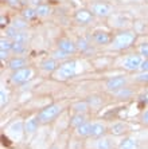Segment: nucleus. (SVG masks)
<instances>
[{
  "instance_id": "72a5a7b5",
  "label": "nucleus",
  "mask_w": 148,
  "mask_h": 149,
  "mask_svg": "<svg viewBox=\"0 0 148 149\" xmlns=\"http://www.w3.org/2000/svg\"><path fill=\"white\" fill-rule=\"evenodd\" d=\"M139 120H140V122H141L143 125L148 126V108L144 109V110L140 113V117H139Z\"/></svg>"
},
{
  "instance_id": "2f4dec72",
  "label": "nucleus",
  "mask_w": 148,
  "mask_h": 149,
  "mask_svg": "<svg viewBox=\"0 0 148 149\" xmlns=\"http://www.w3.org/2000/svg\"><path fill=\"white\" fill-rule=\"evenodd\" d=\"M137 54H140L143 58H148V43H141V45H139Z\"/></svg>"
},
{
  "instance_id": "f704fd0d",
  "label": "nucleus",
  "mask_w": 148,
  "mask_h": 149,
  "mask_svg": "<svg viewBox=\"0 0 148 149\" xmlns=\"http://www.w3.org/2000/svg\"><path fill=\"white\" fill-rule=\"evenodd\" d=\"M10 52L11 51H6V50H0V59L1 62H6V61H10Z\"/></svg>"
},
{
  "instance_id": "20e7f679",
  "label": "nucleus",
  "mask_w": 148,
  "mask_h": 149,
  "mask_svg": "<svg viewBox=\"0 0 148 149\" xmlns=\"http://www.w3.org/2000/svg\"><path fill=\"white\" fill-rule=\"evenodd\" d=\"M85 149H116V145L109 136L105 134L101 137H90L85 144Z\"/></svg>"
},
{
  "instance_id": "9d476101",
  "label": "nucleus",
  "mask_w": 148,
  "mask_h": 149,
  "mask_svg": "<svg viewBox=\"0 0 148 149\" xmlns=\"http://www.w3.org/2000/svg\"><path fill=\"white\" fill-rule=\"evenodd\" d=\"M57 49L61 50V51L69 54V55H73L76 54L78 50H77V45L76 42H73L72 39L69 38H61L57 40Z\"/></svg>"
},
{
  "instance_id": "c9c22d12",
  "label": "nucleus",
  "mask_w": 148,
  "mask_h": 149,
  "mask_svg": "<svg viewBox=\"0 0 148 149\" xmlns=\"http://www.w3.org/2000/svg\"><path fill=\"white\" fill-rule=\"evenodd\" d=\"M139 71H148V58L143 59V63H141L140 70H139Z\"/></svg>"
},
{
  "instance_id": "9b49d317",
  "label": "nucleus",
  "mask_w": 148,
  "mask_h": 149,
  "mask_svg": "<svg viewBox=\"0 0 148 149\" xmlns=\"http://www.w3.org/2000/svg\"><path fill=\"white\" fill-rule=\"evenodd\" d=\"M112 39L113 36H110L109 32L102 31V30H98V31H94L92 35V40H93L94 45L97 46H108L112 43Z\"/></svg>"
},
{
  "instance_id": "7c9ffc66",
  "label": "nucleus",
  "mask_w": 148,
  "mask_h": 149,
  "mask_svg": "<svg viewBox=\"0 0 148 149\" xmlns=\"http://www.w3.org/2000/svg\"><path fill=\"white\" fill-rule=\"evenodd\" d=\"M7 104H8V93L4 90V87H1L0 89V106L4 108Z\"/></svg>"
},
{
  "instance_id": "0eeeda50",
  "label": "nucleus",
  "mask_w": 148,
  "mask_h": 149,
  "mask_svg": "<svg viewBox=\"0 0 148 149\" xmlns=\"http://www.w3.org/2000/svg\"><path fill=\"white\" fill-rule=\"evenodd\" d=\"M6 133H7L14 141H19V140H22L23 134H26V132H24V121L20 120V118H18V120L12 121L7 126Z\"/></svg>"
},
{
  "instance_id": "39448f33",
  "label": "nucleus",
  "mask_w": 148,
  "mask_h": 149,
  "mask_svg": "<svg viewBox=\"0 0 148 149\" xmlns=\"http://www.w3.org/2000/svg\"><path fill=\"white\" fill-rule=\"evenodd\" d=\"M32 77H34V69L32 67H24V69H20V70H16V71H12L10 77V81L12 85H24V83H27L28 81L32 79Z\"/></svg>"
},
{
  "instance_id": "f8f14e48",
  "label": "nucleus",
  "mask_w": 148,
  "mask_h": 149,
  "mask_svg": "<svg viewBox=\"0 0 148 149\" xmlns=\"http://www.w3.org/2000/svg\"><path fill=\"white\" fill-rule=\"evenodd\" d=\"M39 125V118H38V114H34V116H30L24 120V132L27 136H32L36 130H38Z\"/></svg>"
},
{
  "instance_id": "bb28decb",
  "label": "nucleus",
  "mask_w": 148,
  "mask_h": 149,
  "mask_svg": "<svg viewBox=\"0 0 148 149\" xmlns=\"http://www.w3.org/2000/svg\"><path fill=\"white\" fill-rule=\"evenodd\" d=\"M76 45H77V50H78V51H81V52H85L86 50L90 47L89 42L86 40L85 38H78V40L76 42Z\"/></svg>"
},
{
  "instance_id": "393cba45",
  "label": "nucleus",
  "mask_w": 148,
  "mask_h": 149,
  "mask_svg": "<svg viewBox=\"0 0 148 149\" xmlns=\"http://www.w3.org/2000/svg\"><path fill=\"white\" fill-rule=\"evenodd\" d=\"M12 45H14V40L10 38H1L0 39V50H6V51H11L12 50Z\"/></svg>"
},
{
  "instance_id": "412c9836",
  "label": "nucleus",
  "mask_w": 148,
  "mask_h": 149,
  "mask_svg": "<svg viewBox=\"0 0 148 149\" xmlns=\"http://www.w3.org/2000/svg\"><path fill=\"white\" fill-rule=\"evenodd\" d=\"M20 15H22V17H23V19H26L27 22H31V20H34L35 17H38V15H36V8L31 7V6H28V7L23 8Z\"/></svg>"
},
{
  "instance_id": "6e6552de",
  "label": "nucleus",
  "mask_w": 148,
  "mask_h": 149,
  "mask_svg": "<svg viewBox=\"0 0 148 149\" xmlns=\"http://www.w3.org/2000/svg\"><path fill=\"white\" fill-rule=\"evenodd\" d=\"M90 11L94 16L98 17H108L113 12V7L107 1H94L90 6Z\"/></svg>"
},
{
  "instance_id": "cd10ccee",
  "label": "nucleus",
  "mask_w": 148,
  "mask_h": 149,
  "mask_svg": "<svg viewBox=\"0 0 148 149\" xmlns=\"http://www.w3.org/2000/svg\"><path fill=\"white\" fill-rule=\"evenodd\" d=\"M53 56H54L55 59H57V61H67V59L70 58V55L69 54H66V52H63V51H61V50H55L54 52H53L51 54Z\"/></svg>"
},
{
  "instance_id": "6ab92c4d",
  "label": "nucleus",
  "mask_w": 148,
  "mask_h": 149,
  "mask_svg": "<svg viewBox=\"0 0 148 149\" xmlns=\"http://www.w3.org/2000/svg\"><path fill=\"white\" fill-rule=\"evenodd\" d=\"M116 149H139V141L133 137H124L119 142Z\"/></svg>"
},
{
  "instance_id": "c85d7f7f",
  "label": "nucleus",
  "mask_w": 148,
  "mask_h": 149,
  "mask_svg": "<svg viewBox=\"0 0 148 149\" xmlns=\"http://www.w3.org/2000/svg\"><path fill=\"white\" fill-rule=\"evenodd\" d=\"M28 39H30V36H28L27 34L24 31H19V34L16 35L14 38V42H19V43H24V45H27Z\"/></svg>"
},
{
  "instance_id": "a878e982",
  "label": "nucleus",
  "mask_w": 148,
  "mask_h": 149,
  "mask_svg": "<svg viewBox=\"0 0 148 149\" xmlns=\"http://www.w3.org/2000/svg\"><path fill=\"white\" fill-rule=\"evenodd\" d=\"M12 26H14L15 28H18L19 31H23L24 28L28 27V22L26 20V19H23V17H20V19H15V20L12 22Z\"/></svg>"
},
{
  "instance_id": "f3484780",
  "label": "nucleus",
  "mask_w": 148,
  "mask_h": 149,
  "mask_svg": "<svg viewBox=\"0 0 148 149\" xmlns=\"http://www.w3.org/2000/svg\"><path fill=\"white\" fill-rule=\"evenodd\" d=\"M90 132H92V121H86L85 124H82L81 126L74 129V134L78 139H89Z\"/></svg>"
},
{
  "instance_id": "a211bd4d",
  "label": "nucleus",
  "mask_w": 148,
  "mask_h": 149,
  "mask_svg": "<svg viewBox=\"0 0 148 149\" xmlns=\"http://www.w3.org/2000/svg\"><path fill=\"white\" fill-rule=\"evenodd\" d=\"M58 61L54 58V56H50V58H46L45 61H42L41 63V69L46 73H54L55 70L58 69Z\"/></svg>"
},
{
  "instance_id": "473e14b6",
  "label": "nucleus",
  "mask_w": 148,
  "mask_h": 149,
  "mask_svg": "<svg viewBox=\"0 0 148 149\" xmlns=\"http://www.w3.org/2000/svg\"><path fill=\"white\" fill-rule=\"evenodd\" d=\"M136 81L141 83H148V71H140L136 75Z\"/></svg>"
},
{
  "instance_id": "7ed1b4c3",
  "label": "nucleus",
  "mask_w": 148,
  "mask_h": 149,
  "mask_svg": "<svg viewBox=\"0 0 148 149\" xmlns=\"http://www.w3.org/2000/svg\"><path fill=\"white\" fill-rule=\"evenodd\" d=\"M62 111H63V106L61 104H51V105H48V106H46V108L41 109L36 114H38L39 122L46 125V124L53 122L57 117H59Z\"/></svg>"
},
{
  "instance_id": "5701e85b",
  "label": "nucleus",
  "mask_w": 148,
  "mask_h": 149,
  "mask_svg": "<svg viewBox=\"0 0 148 149\" xmlns=\"http://www.w3.org/2000/svg\"><path fill=\"white\" fill-rule=\"evenodd\" d=\"M50 12H51V8H50V6L48 4H39L38 7H36V15H38V17H42V19H45V17H47L48 15H50Z\"/></svg>"
},
{
  "instance_id": "1a4fd4ad",
  "label": "nucleus",
  "mask_w": 148,
  "mask_h": 149,
  "mask_svg": "<svg viewBox=\"0 0 148 149\" xmlns=\"http://www.w3.org/2000/svg\"><path fill=\"white\" fill-rule=\"evenodd\" d=\"M127 83H128V78L125 75H116L109 78L105 82V89L108 91H110V93H116V91L127 87Z\"/></svg>"
},
{
  "instance_id": "b1692460",
  "label": "nucleus",
  "mask_w": 148,
  "mask_h": 149,
  "mask_svg": "<svg viewBox=\"0 0 148 149\" xmlns=\"http://www.w3.org/2000/svg\"><path fill=\"white\" fill-rule=\"evenodd\" d=\"M26 51H27V46L24 45V43L14 42V45H12V50H11V52H14L15 55H23V54H24Z\"/></svg>"
},
{
  "instance_id": "f03ea898",
  "label": "nucleus",
  "mask_w": 148,
  "mask_h": 149,
  "mask_svg": "<svg viewBox=\"0 0 148 149\" xmlns=\"http://www.w3.org/2000/svg\"><path fill=\"white\" fill-rule=\"evenodd\" d=\"M135 40H136V34L133 31L125 30V31H120L114 35L110 46L114 50H127L133 45Z\"/></svg>"
},
{
  "instance_id": "dca6fc26",
  "label": "nucleus",
  "mask_w": 148,
  "mask_h": 149,
  "mask_svg": "<svg viewBox=\"0 0 148 149\" xmlns=\"http://www.w3.org/2000/svg\"><path fill=\"white\" fill-rule=\"evenodd\" d=\"M108 128H109V126L102 121H92L90 137H101V136H105L108 133Z\"/></svg>"
},
{
  "instance_id": "e433bc0d",
  "label": "nucleus",
  "mask_w": 148,
  "mask_h": 149,
  "mask_svg": "<svg viewBox=\"0 0 148 149\" xmlns=\"http://www.w3.org/2000/svg\"><path fill=\"white\" fill-rule=\"evenodd\" d=\"M70 1H74L76 4H79V3H81V0H70Z\"/></svg>"
},
{
  "instance_id": "423d86ee",
  "label": "nucleus",
  "mask_w": 148,
  "mask_h": 149,
  "mask_svg": "<svg viewBox=\"0 0 148 149\" xmlns=\"http://www.w3.org/2000/svg\"><path fill=\"white\" fill-rule=\"evenodd\" d=\"M143 56L140 54H129V55H125L121 61V67L129 73H133V71H139L140 66L143 63Z\"/></svg>"
},
{
  "instance_id": "aec40b11",
  "label": "nucleus",
  "mask_w": 148,
  "mask_h": 149,
  "mask_svg": "<svg viewBox=\"0 0 148 149\" xmlns=\"http://www.w3.org/2000/svg\"><path fill=\"white\" fill-rule=\"evenodd\" d=\"M86 121H89L86 113H74V114L72 116V118H70V126H72L73 129H76V128H78V126H81L82 124H85Z\"/></svg>"
},
{
  "instance_id": "4468645a",
  "label": "nucleus",
  "mask_w": 148,
  "mask_h": 149,
  "mask_svg": "<svg viewBox=\"0 0 148 149\" xmlns=\"http://www.w3.org/2000/svg\"><path fill=\"white\" fill-rule=\"evenodd\" d=\"M128 130V126L125 122L123 121H116L113 124L109 125V128H108V133L110 136H113V137H120V136L125 134Z\"/></svg>"
},
{
  "instance_id": "ddd939ff",
  "label": "nucleus",
  "mask_w": 148,
  "mask_h": 149,
  "mask_svg": "<svg viewBox=\"0 0 148 149\" xmlns=\"http://www.w3.org/2000/svg\"><path fill=\"white\" fill-rule=\"evenodd\" d=\"M94 15L92 14L90 10H86V8H79L76 11L74 14V20L78 23V24H89L90 22L93 20Z\"/></svg>"
},
{
  "instance_id": "4be33fe9",
  "label": "nucleus",
  "mask_w": 148,
  "mask_h": 149,
  "mask_svg": "<svg viewBox=\"0 0 148 149\" xmlns=\"http://www.w3.org/2000/svg\"><path fill=\"white\" fill-rule=\"evenodd\" d=\"M89 109V102L88 101H78L72 106V110L74 113H86Z\"/></svg>"
},
{
  "instance_id": "2eb2a0df",
  "label": "nucleus",
  "mask_w": 148,
  "mask_h": 149,
  "mask_svg": "<svg viewBox=\"0 0 148 149\" xmlns=\"http://www.w3.org/2000/svg\"><path fill=\"white\" fill-rule=\"evenodd\" d=\"M7 66L11 71H16V70H20V69H24L27 67V59L24 56H20V55H15L12 58H10V61L7 62Z\"/></svg>"
},
{
  "instance_id": "f257e3e1",
  "label": "nucleus",
  "mask_w": 148,
  "mask_h": 149,
  "mask_svg": "<svg viewBox=\"0 0 148 149\" xmlns=\"http://www.w3.org/2000/svg\"><path fill=\"white\" fill-rule=\"evenodd\" d=\"M77 71H78V62L72 59V61H65L63 63H61L58 69L53 73V77L57 81H67L76 75Z\"/></svg>"
},
{
  "instance_id": "c756f323",
  "label": "nucleus",
  "mask_w": 148,
  "mask_h": 149,
  "mask_svg": "<svg viewBox=\"0 0 148 149\" xmlns=\"http://www.w3.org/2000/svg\"><path fill=\"white\" fill-rule=\"evenodd\" d=\"M18 34H19V30H18V28H15L12 24H11L10 27H6V36H7V38H10V39H12V40H14V38Z\"/></svg>"
}]
</instances>
